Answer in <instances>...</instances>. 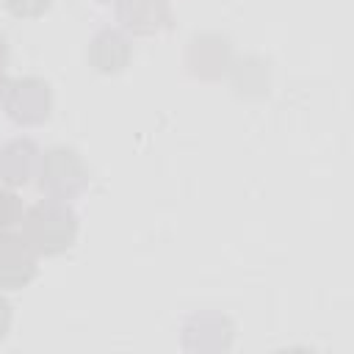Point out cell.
Segmentation results:
<instances>
[{
  "mask_svg": "<svg viewBox=\"0 0 354 354\" xmlns=\"http://www.w3.org/2000/svg\"><path fill=\"white\" fill-rule=\"evenodd\" d=\"M22 238L36 249V254L53 257L66 252L77 238V216L64 199H41L22 216Z\"/></svg>",
  "mask_w": 354,
  "mask_h": 354,
  "instance_id": "6da1fadb",
  "label": "cell"
},
{
  "mask_svg": "<svg viewBox=\"0 0 354 354\" xmlns=\"http://www.w3.org/2000/svg\"><path fill=\"white\" fill-rule=\"evenodd\" d=\"M39 185L53 199H75L88 185V169L80 155L69 147H53L41 155L39 163Z\"/></svg>",
  "mask_w": 354,
  "mask_h": 354,
  "instance_id": "7a4b0ae2",
  "label": "cell"
},
{
  "mask_svg": "<svg viewBox=\"0 0 354 354\" xmlns=\"http://www.w3.org/2000/svg\"><path fill=\"white\" fill-rule=\"evenodd\" d=\"M3 105L17 124H41L50 116L53 105L50 86L41 77H17L6 83Z\"/></svg>",
  "mask_w": 354,
  "mask_h": 354,
  "instance_id": "3957f363",
  "label": "cell"
},
{
  "mask_svg": "<svg viewBox=\"0 0 354 354\" xmlns=\"http://www.w3.org/2000/svg\"><path fill=\"white\" fill-rule=\"evenodd\" d=\"M36 249L14 232L0 235V288L17 290L36 277Z\"/></svg>",
  "mask_w": 354,
  "mask_h": 354,
  "instance_id": "277c9868",
  "label": "cell"
},
{
  "mask_svg": "<svg viewBox=\"0 0 354 354\" xmlns=\"http://www.w3.org/2000/svg\"><path fill=\"white\" fill-rule=\"evenodd\" d=\"M116 19L130 33L152 36L169 28L171 8L169 0H116Z\"/></svg>",
  "mask_w": 354,
  "mask_h": 354,
  "instance_id": "5b68a950",
  "label": "cell"
},
{
  "mask_svg": "<svg viewBox=\"0 0 354 354\" xmlns=\"http://www.w3.org/2000/svg\"><path fill=\"white\" fill-rule=\"evenodd\" d=\"M185 64L199 77H218L230 66V44L216 33L194 36L185 53Z\"/></svg>",
  "mask_w": 354,
  "mask_h": 354,
  "instance_id": "8992f818",
  "label": "cell"
},
{
  "mask_svg": "<svg viewBox=\"0 0 354 354\" xmlns=\"http://www.w3.org/2000/svg\"><path fill=\"white\" fill-rule=\"evenodd\" d=\"M41 152L28 138H14L0 149V180L8 185H25L33 174H39Z\"/></svg>",
  "mask_w": 354,
  "mask_h": 354,
  "instance_id": "52a82bcc",
  "label": "cell"
},
{
  "mask_svg": "<svg viewBox=\"0 0 354 354\" xmlns=\"http://www.w3.org/2000/svg\"><path fill=\"white\" fill-rule=\"evenodd\" d=\"M130 41L122 30H102L88 44V61L97 72H122L130 64Z\"/></svg>",
  "mask_w": 354,
  "mask_h": 354,
  "instance_id": "ba28073f",
  "label": "cell"
},
{
  "mask_svg": "<svg viewBox=\"0 0 354 354\" xmlns=\"http://www.w3.org/2000/svg\"><path fill=\"white\" fill-rule=\"evenodd\" d=\"M22 199L14 191H0V235L11 232L17 224H22Z\"/></svg>",
  "mask_w": 354,
  "mask_h": 354,
  "instance_id": "9c48e42d",
  "label": "cell"
},
{
  "mask_svg": "<svg viewBox=\"0 0 354 354\" xmlns=\"http://www.w3.org/2000/svg\"><path fill=\"white\" fill-rule=\"evenodd\" d=\"M6 8L14 14V17H41L47 8H50V0H6Z\"/></svg>",
  "mask_w": 354,
  "mask_h": 354,
  "instance_id": "30bf717a",
  "label": "cell"
},
{
  "mask_svg": "<svg viewBox=\"0 0 354 354\" xmlns=\"http://www.w3.org/2000/svg\"><path fill=\"white\" fill-rule=\"evenodd\" d=\"M8 324H11V304L0 296V340H3L6 332H8Z\"/></svg>",
  "mask_w": 354,
  "mask_h": 354,
  "instance_id": "8fae6325",
  "label": "cell"
},
{
  "mask_svg": "<svg viewBox=\"0 0 354 354\" xmlns=\"http://www.w3.org/2000/svg\"><path fill=\"white\" fill-rule=\"evenodd\" d=\"M3 91H6V69H0V100H3Z\"/></svg>",
  "mask_w": 354,
  "mask_h": 354,
  "instance_id": "7c38bea8",
  "label": "cell"
},
{
  "mask_svg": "<svg viewBox=\"0 0 354 354\" xmlns=\"http://www.w3.org/2000/svg\"><path fill=\"white\" fill-rule=\"evenodd\" d=\"M100 3H111V0H100Z\"/></svg>",
  "mask_w": 354,
  "mask_h": 354,
  "instance_id": "4fadbf2b",
  "label": "cell"
}]
</instances>
